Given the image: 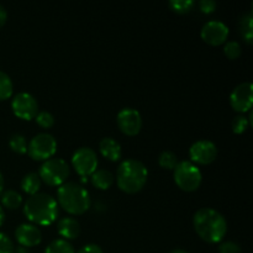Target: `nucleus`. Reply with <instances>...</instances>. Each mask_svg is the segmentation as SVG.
Segmentation results:
<instances>
[{
    "mask_svg": "<svg viewBox=\"0 0 253 253\" xmlns=\"http://www.w3.org/2000/svg\"><path fill=\"white\" fill-rule=\"evenodd\" d=\"M197 234L209 244L221 242L227 231V221L224 215L212 208H200L193 216Z\"/></svg>",
    "mask_w": 253,
    "mask_h": 253,
    "instance_id": "obj_1",
    "label": "nucleus"
},
{
    "mask_svg": "<svg viewBox=\"0 0 253 253\" xmlns=\"http://www.w3.org/2000/svg\"><path fill=\"white\" fill-rule=\"evenodd\" d=\"M24 214L36 225H51L58 216V203L47 193L30 195L24 204Z\"/></svg>",
    "mask_w": 253,
    "mask_h": 253,
    "instance_id": "obj_2",
    "label": "nucleus"
},
{
    "mask_svg": "<svg viewBox=\"0 0 253 253\" xmlns=\"http://www.w3.org/2000/svg\"><path fill=\"white\" fill-rule=\"evenodd\" d=\"M148 170L145 163L135 158H127L119 165L116 183L123 192L137 193L147 182Z\"/></svg>",
    "mask_w": 253,
    "mask_h": 253,
    "instance_id": "obj_3",
    "label": "nucleus"
},
{
    "mask_svg": "<svg viewBox=\"0 0 253 253\" xmlns=\"http://www.w3.org/2000/svg\"><path fill=\"white\" fill-rule=\"evenodd\" d=\"M57 203L69 214L81 215L90 208V194L77 182H66L57 189Z\"/></svg>",
    "mask_w": 253,
    "mask_h": 253,
    "instance_id": "obj_4",
    "label": "nucleus"
},
{
    "mask_svg": "<svg viewBox=\"0 0 253 253\" xmlns=\"http://www.w3.org/2000/svg\"><path fill=\"white\" fill-rule=\"evenodd\" d=\"M174 182L180 189L193 192L200 187L203 180L202 170L192 161H180L174 167Z\"/></svg>",
    "mask_w": 253,
    "mask_h": 253,
    "instance_id": "obj_5",
    "label": "nucleus"
},
{
    "mask_svg": "<svg viewBox=\"0 0 253 253\" xmlns=\"http://www.w3.org/2000/svg\"><path fill=\"white\" fill-rule=\"evenodd\" d=\"M69 172V166L66 161L62 158H48L40 166L39 175L46 184L59 187L66 183Z\"/></svg>",
    "mask_w": 253,
    "mask_h": 253,
    "instance_id": "obj_6",
    "label": "nucleus"
},
{
    "mask_svg": "<svg viewBox=\"0 0 253 253\" xmlns=\"http://www.w3.org/2000/svg\"><path fill=\"white\" fill-rule=\"evenodd\" d=\"M57 151V141L48 132H40L27 143V153L35 161H46L52 158Z\"/></svg>",
    "mask_w": 253,
    "mask_h": 253,
    "instance_id": "obj_7",
    "label": "nucleus"
},
{
    "mask_svg": "<svg viewBox=\"0 0 253 253\" xmlns=\"http://www.w3.org/2000/svg\"><path fill=\"white\" fill-rule=\"evenodd\" d=\"M72 165L74 169L82 177L91 175L98 168V156L90 147H79L72 156Z\"/></svg>",
    "mask_w": 253,
    "mask_h": 253,
    "instance_id": "obj_8",
    "label": "nucleus"
},
{
    "mask_svg": "<svg viewBox=\"0 0 253 253\" xmlns=\"http://www.w3.org/2000/svg\"><path fill=\"white\" fill-rule=\"evenodd\" d=\"M11 109L17 118L22 120H31L39 113V103L32 94L20 91L12 98Z\"/></svg>",
    "mask_w": 253,
    "mask_h": 253,
    "instance_id": "obj_9",
    "label": "nucleus"
},
{
    "mask_svg": "<svg viewBox=\"0 0 253 253\" xmlns=\"http://www.w3.org/2000/svg\"><path fill=\"white\" fill-rule=\"evenodd\" d=\"M116 121L119 128L128 136L137 135L142 127V118L140 111L133 108L121 109L116 116Z\"/></svg>",
    "mask_w": 253,
    "mask_h": 253,
    "instance_id": "obj_10",
    "label": "nucleus"
},
{
    "mask_svg": "<svg viewBox=\"0 0 253 253\" xmlns=\"http://www.w3.org/2000/svg\"><path fill=\"white\" fill-rule=\"evenodd\" d=\"M200 36L210 44H221L229 36V26L221 20H209L204 24L200 31Z\"/></svg>",
    "mask_w": 253,
    "mask_h": 253,
    "instance_id": "obj_11",
    "label": "nucleus"
},
{
    "mask_svg": "<svg viewBox=\"0 0 253 253\" xmlns=\"http://www.w3.org/2000/svg\"><path fill=\"white\" fill-rule=\"evenodd\" d=\"M217 148L212 141L210 140H198L190 146L189 156L193 163L199 165H209L216 158Z\"/></svg>",
    "mask_w": 253,
    "mask_h": 253,
    "instance_id": "obj_12",
    "label": "nucleus"
},
{
    "mask_svg": "<svg viewBox=\"0 0 253 253\" xmlns=\"http://www.w3.org/2000/svg\"><path fill=\"white\" fill-rule=\"evenodd\" d=\"M253 103V85L251 82L240 83L230 94V104L235 110L245 113L251 109Z\"/></svg>",
    "mask_w": 253,
    "mask_h": 253,
    "instance_id": "obj_13",
    "label": "nucleus"
},
{
    "mask_svg": "<svg viewBox=\"0 0 253 253\" xmlns=\"http://www.w3.org/2000/svg\"><path fill=\"white\" fill-rule=\"evenodd\" d=\"M15 237H16L17 242L24 247H32L36 246L41 242L42 234L41 230L34 224H24L19 225L15 230Z\"/></svg>",
    "mask_w": 253,
    "mask_h": 253,
    "instance_id": "obj_14",
    "label": "nucleus"
},
{
    "mask_svg": "<svg viewBox=\"0 0 253 253\" xmlns=\"http://www.w3.org/2000/svg\"><path fill=\"white\" fill-rule=\"evenodd\" d=\"M57 230H58V234L68 241V240L78 237L79 232H81V225L73 217L66 216L59 219L58 224H57Z\"/></svg>",
    "mask_w": 253,
    "mask_h": 253,
    "instance_id": "obj_15",
    "label": "nucleus"
},
{
    "mask_svg": "<svg viewBox=\"0 0 253 253\" xmlns=\"http://www.w3.org/2000/svg\"><path fill=\"white\" fill-rule=\"evenodd\" d=\"M99 150L101 155L110 161H119L123 156L121 145L113 137H104L99 142Z\"/></svg>",
    "mask_w": 253,
    "mask_h": 253,
    "instance_id": "obj_16",
    "label": "nucleus"
},
{
    "mask_svg": "<svg viewBox=\"0 0 253 253\" xmlns=\"http://www.w3.org/2000/svg\"><path fill=\"white\" fill-rule=\"evenodd\" d=\"M90 178L93 185H95L98 189H109L114 183V174L110 170L105 169V168L96 169L95 172L90 175Z\"/></svg>",
    "mask_w": 253,
    "mask_h": 253,
    "instance_id": "obj_17",
    "label": "nucleus"
},
{
    "mask_svg": "<svg viewBox=\"0 0 253 253\" xmlns=\"http://www.w3.org/2000/svg\"><path fill=\"white\" fill-rule=\"evenodd\" d=\"M40 187H41V178H40L39 173L30 172L22 177L21 188L27 194H36L39 193Z\"/></svg>",
    "mask_w": 253,
    "mask_h": 253,
    "instance_id": "obj_18",
    "label": "nucleus"
},
{
    "mask_svg": "<svg viewBox=\"0 0 253 253\" xmlns=\"http://www.w3.org/2000/svg\"><path fill=\"white\" fill-rule=\"evenodd\" d=\"M252 22H253L252 11L245 12V14L241 16V19H240V24H239L240 34H241V36L244 37V40L247 42V43H252V40H253Z\"/></svg>",
    "mask_w": 253,
    "mask_h": 253,
    "instance_id": "obj_19",
    "label": "nucleus"
},
{
    "mask_svg": "<svg viewBox=\"0 0 253 253\" xmlns=\"http://www.w3.org/2000/svg\"><path fill=\"white\" fill-rule=\"evenodd\" d=\"M1 204L7 209H17L22 203V197L19 192L14 189H7L1 194Z\"/></svg>",
    "mask_w": 253,
    "mask_h": 253,
    "instance_id": "obj_20",
    "label": "nucleus"
},
{
    "mask_svg": "<svg viewBox=\"0 0 253 253\" xmlns=\"http://www.w3.org/2000/svg\"><path fill=\"white\" fill-rule=\"evenodd\" d=\"M44 253H76L73 245L64 239H56L48 244Z\"/></svg>",
    "mask_w": 253,
    "mask_h": 253,
    "instance_id": "obj_21",
    "label": "nucleus"
},
{
    "mask_svg": "<svg viewBox=\"0 0 253 253\" xmlns=\"http://www.w3.org/2000/svg\"><path fill=\"white\" fill-rule=\"evenodd\" d=\"M14 91V84L9 74L0 71V100L9 99Z\"/></svg>",
    "mask_w": 253,
    "mask_h": 253,
    "instance_id": "obj_22",
    "label": "nucleus"
},
{
    "mask_svg": "<svg viewBox=\"0 0 253 253\" xmlns=\"http://www.w3.org/2000/svg\"><path fill=\"white\" fill-rule=\"evenodd\" d=\"M9 145L14 152L20 153V155H24V153L27 152V141L25 136L21 135V133H14L10 137Z\"/></svg>",
    "mask_w": 253,
    "mask_h": 253,
    "instance_id": "obj_23",
    "label": "nucleus"
},
{
    "mask_svg": "<svg viewBox=\"0 0 253 253\" xmlns=\"http://www.w3.org/2000/svg\"><path fill=\"white\" fill-rule=\"evenodd\" d=\"M158 163L161 167L167 168V169H174L178 163V158L174 152L172 151H162L158 156Z\"/></svg>",
    "mask_w": 253,
    "mask_h": 253,
    "instance_id": "obj_24",
    "label": "nucleus"
},
{
    "mask_svg": "<svg viewBox=\"0 0 253 253\" xmlns=\"http://www.w3.org/2000/svg\"><path fill=\"white\" fill-rule=\"evenodd\" d=\"M168 4L173 11L184 14V12H189L194 7L195 2L194 0H169Z\"/></svg>",
    "mask_w": 253,
    "mask_h": 253,
    "instance_id": "obj_25",
    "label": "nucleus"
},
{
    "mask_svg": "<svg viewBox=\"0 0 253 253\" xmlns=\"http://www.w3.org/2000/svg\"><path fill=\"white\" fill-rule=\"evenodd\" d=\"M35 118H36V123L39 124L41 127L48 128L51 127V126H53L54 124V116L52 115L49 111H46V110L39 111Z\"/></svg>",
    "mask_w": 253,
    "mask_h": 253,
    "instance_id": "obj_26",
    "label": "nucleus"
},
{
    "mask_svg": "<svg viewBox=\"0 0 253 253\" xmlns=\"http://www.w3.org/2000/svg\"><path fill=\"white\" fill-rule=\"evenodd\" d=\"M224 52L230 59H236L241 56V46L237 41H227L224 44Z\"/></svg>",
    "mask_w": 253,
    "mask_h": 253,
    "instance_id": "obj_27",
    "label": "nucleus"
},
{
    "mask_svg": "<svg viewBox=\"0 0 253 253\" xmlns=\"http://www.w3.org/2000/svg\"><path fill=\"white\" fill-rule=\"evenodd\" d=\"M249 119L245 115H237L235 116L234 120H232V131L236 133H242L246 131V128L249 127Z\"/></svg>",
    "mask_w": 253,
    "mask_h": 253,
    "instance_id": "obj_28",
    "label": "nucleus"
},
{
    "mask_svg": "<svg viewBox=\"0 0 253 253\" xmlns=\"http://www.w3.org/2000/svg\"><path fill=\"white\" fill-rule=\"evenodd\" d=\"M0 253H14V244L4 232H0Z\"/></svg>",
    "mask_w": 253,
    "mask_h": 253,
    "instance_id": "obj_29",
    "label": "nucleus"
},
{
    "mask_svg": "<svg viewBox=\"0 0 253 253\" xmlns=\"http://www.w3.org/2000/svg\"><path fill=\"white\" fill-rule=\"evenodd\" d=\"M220 253H241V247L239 244L234 241H225L221 242L219 246Z\"/></svg>",
    "mask_w": 253,
    "mask_h": 253,
    "instance_id": "obj_30",
    "label": "nucleus"
},
{
    "mask_svg": "<svg viewBox=\"0 0 253 253\" xmlns=\"http://www.w3.org/2000/svg\"><path fill=\"white\" fill-rule=\"evenodd\" d=\"M217 4L215 0H200L199 1V7L203 12L205 14H210V12L215 11Z\"/></svg>",
    "mask_w": 253,
    "mask_h": 253,
    "instance_id": "obj_31",
    "label": "nucleus"
},
{
    "mask_svg": "<svg viewBox=\"0 0 253 253\" xmlns=\"http://www.w3.org/2000/svg\"><path fill=\"white\" fill-rule=\"evenodd\" d=\"M77 253H104L103 249L96 244H88L84 245Z\"/></svg>",
    "mask_w": 253,
    "mask_h": 253,
    "instance_id": "obj_32",
    "label": "nucleus"
},
{
    "mask_svg": "<svg viewBox=\"0 0 253 253\" xmlns=\"http://www.w3.org/2000/svg\"><path fill=\"white\" fill-rule=\"evenodd\" d=\"M6 19H7L6 9H5V7L0 4V27H1L5 22H6Z\"/></svg>",
    "mask_w": 253,
    "mask_h": 253,
    "instance_id": "obj_33",
    "label": "nucleus"
},
{
    "mask_svg": "<svg viewBox=\"0 0 253 253\" xmlns=\"http://www.w3.org/2000/svg\"><path fill=\"white\" fill-rule=\"evenodd\" d=\"M4 221H5V212H4V209L1 208V205H0V226L4 224Z\"/></svg>",
    "mask_w": 253,
    "mask_h": 253,
    "instance_id": "obj_34",
    "label": "nucleus"
},
{
    "mask_svg": "<svg viewBox=\"0 0 253 253\" xmlns=\"http://www.w3.org/2000/svg\"><path fill=\"white\" fill-rule=\"evenodd\" d=\"M2 189H4V177H2V173L0 170V194L2 193Z\"/></svg>",
    "mask_w": 253,
    "mask_h": 253,
    "instance_id": "obj_35",
    "label": "nucleus"
},
{
    "mask_svg": "<svg viewBox=\"0 0 253 253\" xmlns=\"http://www.w3.org/2000/svg\"><path fill=\"white\" fill-rule=\"evenodd\" d=\"M169 253H189V252L184 251V250H182V249H175V250H173V251H170Z\"/></svg>",
    "mask_w": 253,
    "mask_h": 253,
    "instance_id": "obj_36",
    "label": "nucleus"
}]
</instances>
